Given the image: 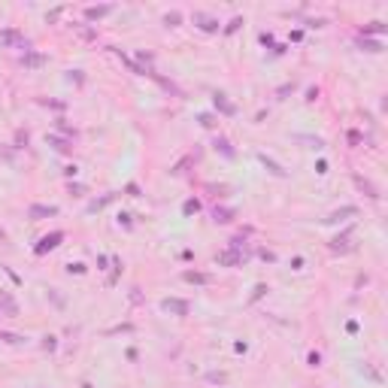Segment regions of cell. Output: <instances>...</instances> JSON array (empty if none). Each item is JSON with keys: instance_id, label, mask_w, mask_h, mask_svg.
<instances>
[{"instance_id": "1", "label": "cell", "mask_w": 388, "mask_h": 388, "mask_svg": "<svg viewBox=\"0 0 388 388\" xmlns=\"http://www.w3.org/2000/svg\"><path fill=\"white\" fill-rule=\"evenodd\" d=\"M0 46H6V49H25V52H31V40L18 31V28H3V31H0Z\"/></svg>"}, {"instance_id": "2", "label": "cell", "mask_w": 388, "mask_h": 388, "mask_svg": "<svg viewBox=\"0 0 388 388\" xmlns=\"http://www.w3.org/2000/svg\"><path fill=\"white\" fill-rule=\"evenodd\" d=\"M55 216H58V206H55V203H31V206H28V219H31V222L55 219Z\"/></svg>"}, {"instance_id": "3", "label": "cell", "mask_w": 388, "mask_h": 388, "mask_svg": "<svg viewBox=\"0 0 388 388\" xmlns=\"http://www.w3.org/2000/svg\"><path fill=\"white\" fill-rule=\"evenodd\" d=\"M161 309L164 313H170V316H188L191 313V303L188 300H182V297H167V300H161Z\"/></svg>"}, {"instance_id": "4", "label": "cell", "mask_w": 388, "mask_h": 388, "mask_svg": "<svg viewBox=\"0 0 388 388\" xmlns=\"http://www.w3.org/2000/svg\"><path fill=\"white\" fill-rule=\"evenodd\" d=\"M61 240H64V230H52V234H46V237L33 246V252H36V255H46V252L58 249V246H61Z\"/></svg>"}, {"instance_id": "5", "label": "cell", "mask_w": 388, "mask_h": 388, "mask_svg": "<svg viewBox=\"0 0 388 388\" xmlns=\"http://www.w3.org/2000/svg\"><path fill=\"white\" fill-rule=\"evenodd\" d=\"M191 22L200 28L203 33H216L219 31V18L216 15H209V12H200V9H194L191 12Z\"/></svg>"}, {"instance_id": "6", "label": "cell", "mask_w": 388, "mask_h": 388, "mask_svg": "<svg viewBox=\"0 0 388 388\" xmlns=\"http://www.w3.org/2000/svg\"><path fill=\"white\" fill-rule=\"evenodd\" d=\"M216 264L219 267H240V264H246V255L237 252V249H225V252L216 255Z\"/></svg>"}, {"instance_id": "7", "label": "cell", "mask_w": 388, "mask_h": 388, "mask_svg": "<svg viewBox=\"0 0 388 388\" xmlns=\"http://www.w3.org/2000/svg\"><path fill=\"white\" fill-rule=\"evenodd\" d=\"M358 216V206H352V203H346V206H340V209H334L324 222L327 225H340V222H346V219H355Z\"/></svg>"}, {"instance_id": "8", "label": "cell", "mask_w": 388, "mask_h": 388, "mask_svg": "<svg viewBox=\"0 0 388 388\" xmlns=\"http://www.w3.org/2000/svg\"><path fill=\"white\" fill-rule=\"evenodd\" d=\"M349 249H352V227H346L331 240V252H349Z\"/></svg>"}, {"instance_id": "9", "label": "cell", "mask_w": 388, "mask_h": 388, "mask_svg": "<svg viewBox=\"0 0 388 388\" xmlns=\"http://www.w3.org/2000/svg\"><path fill=\"white\" fill-rule=\"evenodd\" d=\"M234 219H237V209L234 206H216L212 209V222L216 225H230Z\"/></svg>"}, {"instance_id": "10", "label": "cell", "mask_w": 388, "mask_h": 388, "mask_svg": "<svg viewBox=\"0 0 388 388\" xmlns=\"http://www.w3.org/2000/svg\"><path fill=\"white\" fill-rule=\"evenodd\" d=\"M258 161L264 164V167H267V173H270V176H276V179H285V176H288V170H285L282 164H276V161H273V158H267L264 152H261V155H258Z\"/></svg>"}, {"instance_id": "11", "label": "cell", "mask_w": 388, "mask_h": 388, "mask_svg": "<svg viewBox=\"0 0 388 388\" xmlns=\"http://www.w3.org/2000/svg\"><path fill=\"white\" fill-rule=\"evenodd\" d=\"M0 313L3 316H18V303L12 300L9 291H3V288H0Z\"/></svg>"}, {"instance_id": "12", "label": "cell", "mask_w": 388, "mask_h": 388, "mask_svg": "<svg viewBox=\"0 0 388 388\" xmlns=\"http://www.w3.org/2000/svg\"><path fill=\"white\" fill-rule=\"evenodd\" d=\"M212 103H216V109H219L222 115H234V112H237V106H234V103L227 100V94H222V91L212 94Z\"/></svg>"}, {"instance_id": "13", "label": "cell", "mask_w": 388, "mask_h": 388, "mask_svg": "<svg viewBox=\"0 0 388 388\" xmlns=\"http://www.w3.org/2000/svg\"><path fill=\"white\" fill-rule=\"evenodd\" d=\"M212 149H216L219 155H225V158H234V155H237L234 146H230V140H227V137H219V133L212 137Z\"/></svg>"}, {"instance_id": "14", "label": "cell", "mask_w": 388, "mask_h": 388, "mask_svg": "<svg viewBox=\"0 0 388 388\" xmlns=\"http://www.w3.org/2000/svg\"><path fill=\"white\" fill-rule=\"evenodd\" d=\"M46 143L55 149V152H70L73 149V140H64V137H55V133H46Z\"/></svg>"}, {"instance_id": "15", "label": "cell", "mask_w": 388, "mask_h": 388, "mask_svg": "<svg viewBox=\"0 0 388 388\" xmlns=\"http://www.w3.org/2000/svg\"><path fill=\"white\" fill-rule=\"evenodd\" d=\"M355 185H358V188H361L364 194H367L370 200H379V188H376V185H373L370 179H364V176H355Z\"/></svg>"}, {"instance_id": "16", "label": "cell", "mask_w": 388, "mask_h": 388, "mask_svg": "<svg viewBox=\"0 0 388 388\" xmlns=\"http://www.w3.org/2000/svg\"><path fill=\"white\" fill-rule=\"evenodd\" d=\"M182 279H185V282H191V285H209V276H206V273H200V270H185V273H182Z\"/></svg>"}, {"instance_id": "17", "label": "cell", "mask_w": 388, "mask_h": 388, "mask_svg": "<svg viewBox=\"0 0 388 388\" xmlns=\"http://www.w3.org/2000/svg\"><path fill=\"white\" fill-rule=\"evenodd\" d=\"M22 64L25 67H43L46 64V55H43V52H25V58H22Z\"/></svg>"}, {"instance_id": "18", "label": "cell", "mask_w": 388, "mask_h": 388, "mask_svg": "<svg viewBox=\"0 0 388 388\" xmlns=\"http://www.w3.org/2000/svg\"><path fill=\"white\" fill-rule=\"evenodd\" d=\"M112 12V6H88L85 9V18L88 22H97V18H103V15H109Z\"/></svg>"}, {"instance_id": "19", "label": "cell", "mask_w": 388, "mask_h": 388, "mask_svg": "<svg viewBox=\"0 0 388 388\" xmlns=\"http://www.w3.org/2000/svg\"><path fill=\"white\" fill-rule=\"evenodd\" d=\"M358 49H364V52H373V55H376V52H382V43H379V40H367V36H361V40H358Z\"/></svg>"}, {"instance_id": "20", "label": "cell", "mask_w": 388, "mask_h": 388, "mask_svg": "<svg viewBox=\"0 0 388 388\" xmlns=\"http://www.w3.org/2000/svg\"><path fill=\"white\" fill-rule=\"evenodd\" d=\"M197 122H200V128H206V130L219 128V119H216L212 112H200V115H197Z\"/></svg>"}, {"instance_id": "21", "label": "cell", "mask_w": 388, "mask_h": 388, "mask_svg": "<svg viewBox=\"0 0 388 388\" xmlns=\"http://www.w3.org/2000/svg\"><path fill=\"white\" fill-rule=\"evenodd\" d=\"M0 340L9 343V346H22V343H25V337H22V334H12V331H0Z\"/></svg>"}, {"instance_id": "22", "label": "cell", "mask_w": 388, "mask_h": 388, "mask_svg": "<svg viewBox=\"0 0 388 388\" xmlns=\"http://www.w3.org/2000/svg\"><path fill=\"white\" fill-rule=\"evenodd\" d=\"M112 200H115V194H103L100 200H91V203H88V212H97V209H103V206H106V203H112Z\"/></svg>"}, {"instance_id": "23", "label": "cell", "mask_w": 388, "mask_h": 388, "mask_svg": "<svg viewBox=\"0 0 388 388\" xmlns=\"http://www.w3.org/2000/svg\"><path fill=\"white\" fill-rule=\"evenodd\" d=\"M182 212H185V216H197V212H200V200H185V203H182Z\"/></svg>"}, {"instance_id": "24", "label": "cell", "mask_w": 388, "mask_h": 388, "mask_svg": "<svg viewBox=\"0 0 388 388\" xmlns=\"http://www.w3.org/2000/svg\"><path fill=\"white\" fill-rule=\"evenodd\" d=\"M361 33H385V22H370L361 28Z\"/></svg>"}, {"instance_id": "25", "label": "cell", "mask_w": 388, "mask_h": 388, "mask_svg": "<svg viewBox=\"0 0 388 388\" xmlns=\"http://www.w3.org/2000/svg\"><path fill=\"white\" fill-rule=\"evenodd\" d=\"M294 140H300V143H306L309 149H324V140H319V137H294Z\"/></svg>"}, {"instance_id": "26", "label": "cell", "mask_w": 388, "mask_h": 388, "mask_svg": "<svg viewBox=\"0 0 388 388\" xmlns=\"http://www.w3.org/2000/svg\"><path fill=\"white\" fill-rule=\"evenodd\" d=\"M179 22H182V12H176V9H173V12H167V15H164V25H167V28H176V25H179Z\"/></svg>"}, {"instance_id": "27", "label": "cell", "mask_w": 388, "mask_h": 388, "mask_svg": "<svg viewBox=\"0 0 388 388\" xmlns=\"http://www.w3.org/2000/svg\"><path fill=\"white\" fill-rule=\"evenodd\" d=\"M267 285H264V282H261V285H255V291H252V297H249V300H252V303H255V300H261V297H264V294H267Z\"/></svg>"}, {"instance_id": "28", "label": "cell", "mask_w": 388, "mask_h": 388, "mask_svg": "<svg viewBox=\"0 0 388 388\" xmlns=\"http://www.w3.org/2000/svg\"><path fill=\"white\" fill-rule=\"evenodd\" d=\"M28 146V130H18L15 133V149H25Z\"/></svg>"}, {"instance_id": "29", "label": "cell", "mask_w": 388, "mask_h": 388, "mask_svg": "<svg viewBox=\"0 0 388 388\" xmlns=\"http://www.w3.org/2000/svg\"><path fill=\"white\" fill-rule=\"evenodd\" d=\"M43 349H46V352H55V349H58V340H55V337H43Z\"/></svg>"}, {"instance_id": "30", "label": "cell", "mask_w": 388, "mask_h": 388, "mask_svg": "<svg viewBox=\"0 0 388 388\" xmlns=\"http://www.w3.org/2000/svg\"><path fill=\"white\" fill-rule=\"evenodd\" d=\"M130 219H133L130 212H119V225H122V227H133V222H130Z\"/></svg>"}, {"instance_id": "31", "label": "cell", "mask_w": 388, "mask_h": 388, "mask_svg": "<svg viewBox=\"0 0 388 388\" xmlns=\"http://www.w3.org/2000/svg\"><path fill=\"white\" fill-rule=\"evenodd\" d=\"M240 25H243V18H240V15H234V18L227 22V28H225V31H227V33H234L237 28H240Z\"/></svg>"}, {"instance_id": "32", "label": "cell", "mask_w": 388, "mask_h": 388, "mask_svg": "<svg viewBox=\"0 0 388 388\" xmlns=\"http://www.w3.org/2000/svg\"><path fill=\"white\" fill-rule=\"evenodd\" d=\"M306 361H309V367H322V355H319V352H309Z\"/></svg>"}, {"instance_id": "33", "label": "cell", "mask_w": 388, "mask_h": 388, "mask_svg": "<svg viewBox=\"0 0 388 388\" xmlns=\"http://www.w3.org/2000/svg\"><path fill=\"white\" fill-rule=\"evenodd\" d=\"M364 373H367V376H370V379H373V382H382V376H379V373H376V370H373V367H367V364H364Z\"/></svg>"}, {"instance_id": "34", "label": "cell", "mask_w": 388, "mask_h": 388, "mask_svg": "<svg viewBox=\"0 0 388 388\" xmlns=\"http://www.w3.org/2000/svg\"><path fill=\"white\" fill-rule=\"evenodd\" d=\"M70 194H73V197H82V194H85V185H73V182H70Z\"/></svg>"}, {"instance_id": "35", "label": "cell", "mask_w": 388, "mask_h": 388, "mask_svg": "<svg viewBox=\"0 0 388 388\" xmlns=\"http://www.w3.org/2000/svg\"><path fill=\"white\" fill-rule=\"evenodd\" d=\"M206 191H212L216 197H222V194H225L227 188H225V185H206Z\"/></svg>"}, {"instance_id": "36", "label": "cell", "mask_w": 388, "mask_h": 388, "mask_svg": "<svg viewBox=\"0 0 388 388\" xmlns=\"http://www.w3.org/2000/svg\"><path fill=\"white\" fill-rule=\"evenodd\" d=\"M67 270H70V273H76V276H82V273H85V264H70Z\"/></svg>"}, {"instance_id": "37", "label": "cell", "mask_w": 388, "mask_h": 388, "mask_svg": "<svg viewBox=\"0 0 388 388\" xmlns=\"http://www.w3.org/2000/svg\"><path fill=\"white\" fill-rule=\"evenodd\" d=\"M291 91H294V82H288V85H282V88H279L276 94H279V97H285V94H291Z\"/></svg>"}, {"instance_id": "38", "label": "cell", "mask_w": 388, "mask_h": 388, "mask_svg": "<svg viewBox=\"0 0 388 388\" xmlns=\"http://www.w3.org/2000/svg\"><path fill=\"white\" fill-rule=\"evenodd\" d=\"M206 379H209V382H225L227 376H225V373H209V376H206Z\"/></svg>"}, {"instance_id": "39", "label": "cell", "mask_w": 388, "mask_h": 388, "mask_svg": "<svg viewBox=\"0 0 388 388\" xmlns=\"http://www.w3.org/2000/svg\"><path fill=\"white\" fill-rule=\"evenodd\" d=\"M306 100H309V103H313V100H319V88H309V91H306Z\"/></svg>"}, {"instance_id": "40", "label": "cell", "mask_w": 388, "mask_h": 388, "mask_svg": "<svg viewBox=\"0 0 388 388\" xmlns=\"http://www.w3.org/2000/svg\"><path fill=\"white\" fill-rule=\"evenodd\" d=\"M261 258H264V261H276V255H273L270 249H261Z\"/></svg>"}, {"instance_id": "41", "label": "cell", "mask_w": 388, "mask_h": 388, "mask_svg": "<svg viewBox=\"0 0 388 388\" xmlns=\"http://www.w3.org/2000/svg\"><path fill=\"white\" fill-rule=\"evenodd\" d=\"M128 194H130V197H140V185H133V182H130V185H128Z\"/></svg>"}, {"instance_id": "42", "label": "cell", "mask_w": 388, "mask_h": 388, "mask_svg": "<svg viewBox=\"0 0 388 388\" xmlns=\"http://www.w3.org/2000/svg\"><path fill=\"white\" fill-rule=\"evenodd\" d=\"M64 173H67V176H76V173H79V167H76V164H70V167H64Z\"/></svg>"}, {"instance_id": "43", "label": "cell", "mask_w": 388, "mask_h": 388, "mask_svg": "<svg viewBox=\"0 0 388 388\" xmlns=\"http://www.w3.org/2000/svg\"><path fill=\"white\" fill-rule=\"evenodd\" d=\"M82 388H94V385H91V382H82Z\"/></svg>"}]
</instances>
